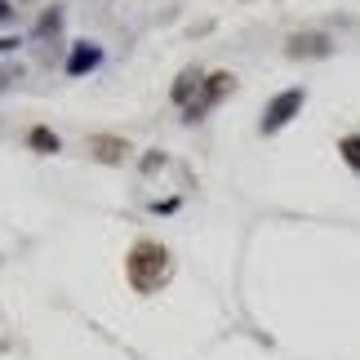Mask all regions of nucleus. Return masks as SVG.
Masks as SVG:
<instances>
[{"label": "nucleus", "instance_id": "f257e3e1", "mask_svg": "<svg viewBox=\"0 0 360 360\" xmlns=\"http://www.w3.org/2000/svg\"><path fill=\"white\" fill-rule=\"evenodd\" d=\"M169 249H165L160 240H138L129 249V258H124V276H129V285L138 289V294H156V289L169 285Z\"/></svg>", "mask_w": 360, "mask_h": 360}, {"label": "nucleus", "instance_id": "f03ea898", "mask_svg": "<svg viewBox=\"0 0 360 360\" xmlns=\"http://www.w3.org/2000/svg\"><path fill=\"white\" fill-rule=\"evenodd\" d=\"M231 89H236V76H231V72H214V76H205V85H200V94H196V98H191V103L183 107V120H187V124H196V120H205V116H210V112H214L218 103L227 98Z\"/></svg>", "mask_w": 360, "mask_h": 360}, {"label": "nucleus", "instance_id": "7ed1b4c3", "mask_svg": "<svg viewBox=\"0 0 360 360\" xmlns=\"http://www.w3.org/2000/svg\"><path fill=\"white\" fill-rule=\"evenodd\" d=\"M302 103H307V89H285V94H276V98L262 107V134L285 129V124L302 112Z\"/></svg>", "mask_w": 360, "mask_h": 360}, {"label": "nucleus", "instance_id": "20e7f679", "mask_svg": "<svg viewBox=\"0 0 360 360\" xmlns=\"http://www.w3.org/2000/svg\"><path fill=\"white\" fill-rule=\"evenodd\" d=\"M285 53L289 58H329V53H334V40L325 32H294L285 40Z\"/></svg>", "mask_w": 360, "mask_h": 360}, {"label": "nucleus", "instance_id": "39448f33", "mask_svg": "<svg viewBox=\"0 0 360 360\" xmlns=\"http://www.w3.org/2000/svg\"><path fill=\"white\" fill-rule=\"evenodd\" d=\"M85 151H89L94 160H103V165H120L124 156H129V143L116 138V134H94L89 143H85Z\"/></svg>", "mask_w": 360, "mask_h": 360}, {"label": "nucleus", "instance_id": "423d86ee", "mask_svg": "<svg viewBox=\"0 0 360 360\" xmlns=\"http://www.w3.org/2000/svg\"><path fill=\"white\" fill-rule=\"evenodd\" d=\"M98 63H103V49L94 40H76L72 53H67V76H89Z\"/></svg>", "mask_w": 360, "mask_h": 360}, {"label": "nucleus", "instance_id": "0eeeda50", "mask_svg": "<svg viewBox=\"0 0 360 360\" xmlns=\"http://www.w3.org/2000/svg\"><path fill=\"white\" fill-rule=\"evenodd\" d=\"M200 85H205V72H200V67H187V72H178L174 89H169V98H174L178 107H187V103L200 94Z\"/></svg>", "mask_w": 360, "mask_h": 360}, {"label": "nucleus", "instance_id": "6e6552de", "mask_svg": "<svg viewBox=\"0 0 360 360\" xmlns=\"http://www.w3.org/2000/svg\"><path fill=\"white\" fill-rule=\"evenodd\" d=\"M27 143H32V151H45V156H58V134H53V129H45V124H36V129L32 134H27Z\"/></svg>", "mask_w": 360, "mask_h": 360}, {"label": "nucleus", "instance_id": "1a4fd4ad", "mask_svg": "<svg viewBox=\"0 0 360 360\" xmlns=\"http://www.w3.org/2000/svg\"><path fill=\"white\" fill-rule=\"evenodd\" d=\"M338 151H342V160H347L352 169L360 174V134H347V138L338 143Z\"/></svg>", "mask_w": 360, "mask_h": 360}, {"label": "nucleus", "instance_id": "9d476101", "mask_svg": "<svg viewBox=\"0 0 360 360\" xmlns=\"http://www.w3.org/2000/svg\"><path fill=\"white\" fill-rule=\"evenodd\" d=\"M58 27H63V13L58 9H45V13H40V22H36V36H53Z\"/></svg>", "mask_w": 360, "mask_h": 360}, {"label": "nucleus", "instance_id": "9b49d317", "mask_svg": "<svg viewBox=\"0 0 360 360\" xmlns=\"http://www.w3.org/2000/svg\"><path fill=\"white\" fill-rule=\"evenodd\" d=\"M18 76H22V67H18V63H5V67H0V89H5V85H13Z\"/></svg>", "mask_w": 360, "mask_h": 360}, {"label": "nucleus", "instance_id": "f8f14e48", "mask_svg": "<svg viewBox=\"0 0 360 360\" xmlns=\"http://www.w3.org/2000/svg\"><path fill=\"white\" fill-rule=\"evenodd\" d=\"M156 165H165V156H160V151H147V160H143V174H151Z\"/></svg>", "mask_w": 360, "mask_h": 360}, {"label": "nucleus", "instance_id": "ddd939ff", "mask_svg": "<svg viewBox=\"0 0 360 360\" xmlns=\"http://www.w3.org/2000/svg\"><path fill=\"white\" fill-rule=\"evenodd\" d=\"M9 49H18V36H0V53H9Z\"/></svg>", "mask_w": 360, "mask_h": 360}, {"label": "nucleus", "instance_id": "4468645a", "mask_svg": "<svg viewBox=\"0 0 360 360\" xmlns=\"http://www.w3.org/2000/svg\"><path fill=\"white\" fill-rule=\"evenodd\" d=\"M5 18H13V9H9V0H0V22Z\"/></svg>", "mask_w": 360, "mask_h": 360}]
</instances>
